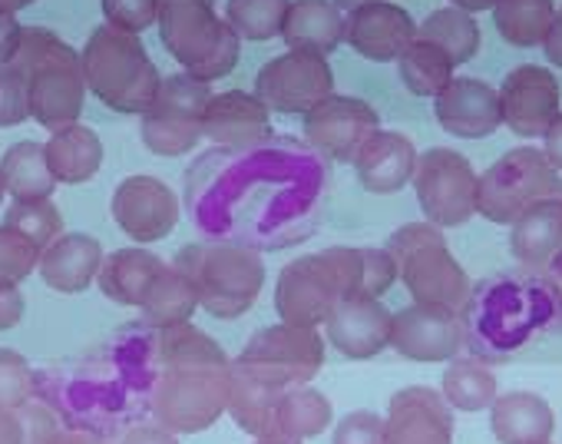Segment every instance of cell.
I'll list each match as a JSON object with an SVG mask.
<instances>
[{"label":"cell","mask_w":562,"mask_h":444,"mask_svg":"<svg viewBox=\"0 0 562 444\" xmlns=\"http://www.w3.org/2000/svg\"><path fill=\"white\" fill-rule=\"evenodd\" d=\"M271 136V110L248 90H222L212 93L205 110V140L241 153L268 143Z\"/></svg>","instance_id":"21"},{"label":"cell","mask_w":562,"mask_h":444,"mask_svg":"<svg viewBox=\"0 0 562 444\" xmlns=\"http://www.w3.org/2000/svg\"><path fill=\"white\" fill-rule=\"evenodd\" d=\"M381 130L378 110L361 97L331 93L305 113V140L335 163H355L361 146Z\"/></svg>","instance_id":"14"},{"label":"cell","mask_w":562,"mask_h":444,"mask_svg":"<svg viewBox=\"0 0 562 444\" xmlns=\"http://www.w3.org/2000/svg\"><path fill=\"white\" fill-rule=\"evenodd\" d=\"M24 309H27V302H24L21 286L18 282H0V332L18 329L21 319H24Z\"/></svg>","instance_id":"47"},{"label":"cell","mask_w":562,"mask_h":444,"mask_svg":"<svg viewBox=\"0 0 562 444\" xmlns=\"http://www.w3.org/2000/svg\"><path fill=\"white\" fill-rule=\"evenodd\" d=\"M549 444H552V441H549Z\"/></svg>","instance_id":"61"},{"label":"cell","mask_w":562,"mask_h":444,"mask_svg":"<svg viewBox=\"0 0 562 444\" xmlns=\"http://www.w3.org/2000/svg\"><path fill=\"white\" fill-rule=\"evenodd\" d=\"M4 226L18 230L34 246L47 249L54 240L64 236V215L54 206V199H21V202H11V209L4 215Z\"/></svg>","instance_id":"39"},{"label":"cell","mask_w":562,"mask_h":444,"mask_svg":"<svg viewBox=\"0 0 562 444\" xmlns=\"http://www.w3.org/2000/svg\"><path fill=\"white\" fill-rule=\"evenodd\" d=\"M103 24L143 34L159 24V0H103Z\"/></svg>","instance_id":"43"},{"label":"cell","mask_w":562,"mask_h":444,"mask_svg":"<svg viewBox=\"0 0 562 444\" xmlns=\"http://www.w3.org/2000/svg\"><path fill=\"white\" fill-rule=\"evenodd\" d=\"M4 196H8V189H4V179H0V202H4Z\"/></svg>","instance_id":"59"},{"label":"cell","mask_w":562,"mask_h":444,"mask_svg":"<svg viewBox=\"0 0 562 444\" xmlns=\"http://www.w3.org/2000/svg\"><path fill=\"white\" fill-rule=\"evenodd\" d=\"M41 246L11 226H0V282H24L41 266Z\"/></svg>","instance_id":"41"},{"label":"cell","mask_w":562,"mask_h":444,"mask_svg":"<svg viewBox=\"0 0 562 444\" xmlns=\"http://www.w3.org/2000/svg\"><path fill=\"white\" fill-rule=\"evenodd\" d=\"M509 253L519 266L549 269L562 259V196L532 202L509 226Z\"/></svg>","instance_id":"25"},{"label":"cell","mask_w":562,"mask_h":444,"mask_svg":"<svg viewBox=\"0 0 562 444\" xmlns=\"http://www.w3.org/2000/svg\"><path fill=\"white\" fill-rule=\"evenodd\" d=\"M212 87L186 70L162 77L153 107L139 116V136L156 156H186L205 140V110Z\"/></svg>","instance_id":"8"},{"label":"cell","mask_w":562,"mask_h":444,"mask_svg":"<svg viewBox=\"0 0 562 444\" xmlns=\"http://www.w3.org/2000/svg\"><path fill=\"white\" fill-rule=\"evenodd\" d=\"M228 414L232 421L251 434V437H268L274 434V411H278V398L285 391V385L274 381L271 375H265L255 365L245 362H232L228 368Z\"/></svg>","instance_id":"24"},{"label":"cell","mask_w":562,"mask_h":444,"mask_svg":"<svg viewBox=\"0 0 562 444\" xmlns=\"http://www.w3.org/2000/svg\"><path fill=\"white\" fill-rule=\"evenodd\" d=\"M490 431L499 444H549L555 414L536 391H506L490 408Z\"/></svg>","instance_id":"26"},{"label":"cell","mask_w":562,"mask_h":444,"mask_svg":"<svg viewBox=\"0 0 562 444\" xmlns=\"http://www.w3.org/2000/svg\"><path fill=\"white\" fill-rule=\"evenodd\" d=\"M391 348L407 362H450L463 348V322L460 312L434 309V306H407L394 312Z\"/></svg>","instance_id":"16"},{"label":"cell","mask_w":562,"mask_h":444,"mask_svg":"<svg viewBox=\"0 0 562 444\" xmlns=\"http://www.w3.org/2000/svg\"><path fill=\"white\" fill-rule=\"evenodd\" d=\"M292 0H228L225 4V24L241 37V41H274L285 31Z\"/></svg>","instance_id":"38"},{"label":"cell","mask_w":562,"mask_h":444,"mask_svg":"<svg viewBox=\"0 0 562 444\" xmlns=\"http://www.w3.org/2000/svg\"><path fill=\"white\" fill-rule=\"evenodd\" d=\"M44 149H47V163H50L57 182H64V186L90 182L103 166V140L97 136V130H90L83 123L50 133Z\"/></svg>","instance_id":"29"},{"label":"cell","mask_w":562,"mask_h":444,"mask_svg":"<svg viewBox=\"0 0 562 444\" xmlns=\"http://www.w3.org/2000/svg\"><path fill=\"white\" fill-rule=\"evenodd\" d=\"M0 179H4V189L14 202L50 199L54 189L60 186L47 163L44 143H34V140H21V143L8 146V153L0 156Z\"/></svg>","instance_id":"30"},{"label":"cell","mask_w":562,"mask_h":444,"mask_svg":"<svg viewBox=\"0 0 562 444\" xmlns=\"http://www.w3.org/2000/svg\"><path fill=\"white\" fill-rule=\"evenodd\" d=\"M555 189L559 173L546 153L539 146H516L480 173L476 212L490 222H499V226H513L532 202L555 196Z\"/></svg>","instance_id":"7"},{"label":"cell","mask_w":562,"mask_h":444,"mask_svg":"<svg viewBox=\"0 0 562 444\" xmlns=\"http://www.w3.org/2000/svg\"><path fill=\"white\" fill-rule=\"evenodd\" d=\"M31 120V87L27 77L11 64L0 67V130L21 126Z\"/></svg>","instance_id":"42"},{"label":"cell","mask_w":562,"mask_h":444,"mask_svg":"<svg viewBox=\"0 0 562 444\" xmlns=\"http://www.w3.org/2000/svg\"><path fill=\"white\" fill-rule=\"evenodd\" d=\"M156 27L172 60L205 84L228 77L241 57V37L218 18L215 0H159Z\"/></svg>","instance_id":"5"},{"label":"cell","mask_w":562,"mask_h":444,"mask_svg":"<svg viewBox=\"0 0 562 444\" xmlns=\"http://www.w3.org/2000/svg\"><path fill=\"white\" fill-rule=\"evenodd\" d=\"M271 113H308L335 93V74L328 57L285 51L261 64L251 90Z\"/></svg>","instance_id":"12"},{"label":"cell","mask_w":562,"mask_h":444,"mask_svg":"<svg viewBox=\"0 0 562 444\" xmlns=\"http://www.w3.org/2000/svg\"><path fill=\"white\" fill-rule=\"evenodd\" d=\"M113 222L136 246L166 240L179 226V196L156 176H126L113 192Z\"/></svg>","instance_id":"13"},{"label":"cell","mask_w":562,"mask_h":444,"mask_svg":"<svg viewBox=\"0 0 562 444\" xmlns=\"http://www.w3.org/2000/svg\"><path fill=\"white\" fill-rule=\"evenodd\" d=\"M493 4L496 0H450V8H460V11H467V14H480V11H493Z\"/></svg>","instance_id":"54"},{"label":"cell","mask_w":562,"mask_h":444,"mask_svg":"<svg viewBox=\"0 0 562 444\" xmlns=\"http://www.w3.org/2000/svg\"><path fill=\"white\" fill-rule=\"evenodd\" d=\"M549 269L555 273V282H559V292H562V259H555V263H552Z\"/></svg>","instance_id":"58"},{"label":"cell","mask_w":562,"mask_h":444,"mask_svg":"<svg viewBox=\"0 0 562 444\" xmlns=\"http://www.w3.org/2000/svg\"><path fill=\"white\" fill-rule=\"evenodd\" d=\"M120 444H182V441H179L176 431L162 428L159 421H149V424H133V428L120 437Z\"/></svg>","instance_id":"49"},{"label":"cell","mask_w":562,"mask_h":444,"mask_svg":"<svg viewBox=\"0 0 562 444\" xmlns=\"http://www.w3.org/2000/svg\"><path fill=\"white\" fill-rule=\"evenodd\" d=\"M440 395L453 411H490L493 401L499 398V381L496 375L480 362V358H450L447 371L440 378Z\"/></svg>","instance_id":"34"},{"label":"cell","mask_w":562,"mask_h":444,"mask_svg":"<svg viewBox=\"0 0 562 444\" xmlns=\"http://www.w3.org/2000/svg\"><path fill=\"white\" fill-rule=\"evenodd\" d=\"M50 444H110L103 434H97V431H80V428H74V431H60Z\"/></svg>","instance_id":"53"},{"label":"cell","mask_w":562,"mask_h":444,"mask_svg":"<svg viewBox=\"0 0 562 444\" xmlns=\"http://www.w3.org/2000/svg\"><path fill=\"white\" fill-rule=\"evenodd\" d=\"M387 444H453V408L437 388L411 385L387 404Z\"/></svg>","instance_id":"19"},{"label":"cell","mask_w":562,"mask_h":444,"mask_svg":"<svg viewBox=\"0 0 562 444\" xmlns=\"http://www.w3.org/2000/svg\"><path fill=\"white\" fill-rule=\"evenodd\" d=\"M434 116L440 130L457 140H483L503 126L499 87L476 77H453L434 97Z\"/></svg>","instance_id":"17"},{"label":"cell","mask_w":562,"mask_h":444,"mask_svg":"<svg viewBox=\"0 0 562 444\" xmlns=\"http://www.w3.org/2000/svg\"><path fill=\"white\" fill-rule=\"evenodd\" d=\"M335 408L325 391L315 385H289L278 398L274 411V434L292 437V441H308L318 437L331 428Z\"/></svg>","instance_id":"31"},{"label":"cell","mask_w":562,"mask_h":444,"mask_svg":"<svg viewBox=\"0 0 562 444\" xmlns=\"http://www.w3.org/2000/svg\"><path fill=\"white\" fill-rule=\"evenodd\" d=\"M417 37H420V27L414 24V18L401 4H391V0H374V4H364L348 14L345 44L374 64L401 60V54Z\"/></svg>","instance_id":"20"},{"label":"cell","mask_w":562,"mask_h":444,"mask_svg":"<svg viewBox=\"0 0 562 444\" xmlns=\"http://www.w3.org/2000/svg\"><path fill=\"white\" fill-rule=\"evenodd\" d=\"M34 0H0V11H8V14H18L24 8H31Z\"/></svg>","instance_id":"55"},{"label":"cell","mask_w":562,"mask_h":444,"mask_svg":"<svg viewBox=\"0 0 562 444\" xmlns=\"http://www.w3.org/2000/svg\"><path fill=\"white\" fill-rule=\"evenodd\" d=\"M555 21V0H496L493 24L509 47H542Z\"/></svg>","instance_id":"35"},{"label":"cell","mask_w":562,"mask_h":444,"mask_svg":"<svg viewBox=\"0 0 562 444\" xmlns=\"http://www.w3.org/2000/svg\"><path fill=\"white\" fill-rule=\"evenodd\" d=\"M14 67L31 87V120H37L47 133L80 123L90 87L83 57L67 41L47 27H24Z\"/></svg>","instance_id":"2"},{"label":"cell","mask_w":562,"mask_h":444,"mask_svg":"<svg viewBox=\"0 0 562 444\" xmlns=\"http://www.w3.org/2000/svg\"><path fill=\"white\" fill-rule=\"evenodd\" d=\"M420 41L437 44L460 67V64H470L480 51V24L473 14L447 4L420 24Z\"/></svg>","instance_id":"36"},{"label":"cell","mask_w":562,"mask_h":444,"mask_svg":"<svg viewBox=\"0 0 562 444\" xmlns=\"http://www.w3.org/2000/svg\"><path fill=\"white\" fill-rule=\"evenodd\" d=\"M391 325H394V315L387 312V306L374 296L358 292L338 302L322 329L345 358L368 362V358H378L384 348H391Z\"/></svg>","instance_id":"18"},{"label":"cell","mask_w":562,"mask_h":444,"mask_svg":"<svg viewBox=\"0 0 562 444\" xmlns=\"http://www.w3.org/2000/svg\"><path fill=\"white\" fill-rule=\"evenodd\" d=\"M335 4L341 8V11H358V8H364V4H374V0H335Z\"/></svg>","instance_id":"57"},{"label":"cell","mask_w":562,"mask_h":444,"mask_svg":"<svg viewBox=\"0 0 562 444\" xmlns=\"http://www.w3.org/2000/svg\"><path fill=\"white\" fill-rule=\"evenodd\" d=\"M255 444H305V441H292V437H281V434H268V437H255Z\"/></svg>","instance_id":"56"},{"label":"cell","mask_w":562,"mask_h":444,"mask_svg":"<svg viewBox=\"0 0 562 444\" xmlns=\"http://www.w3.org/2000/svg\"><path fill=\"white\" fill-rule=\"evenodd\" d=\"M139 309H143V315H146L149 325L172 329V325L192 322L195 309H202V306H199V292H195L192 279L182 269L166 266L156 276V282L149 286V292H146V299H143Z\"/></svg>","instance_id":"32"},{"label":"cell","mask_w":562,"mask_h":444,"mask_svg":"<svg viewBox=\"0 0 562 444\" xmlns=\"http://www.w3.org/2000/svg\"><path fill=\"white\" fill-rule=\"evenodd\" d=\"M555 196H562V176H559V189H555Z\"/></svg>","instance_id":"60"},{"label":"cell","mask_w":562,"mask_h":444,"mask_svg":"<svg viewBox=\"0 0 562 444\" xmlns=\"http://www.w3.org/2000/svg\"><path fill=\"white\" fill-rule=\"evenodd\" d=\"M18 414H21L24 441H27V444H50V441L60 434V421H57V414H54L47 404L34 401V398H31Z\"/></svg>","instance_id":"46"},{"label":"cell","mask_w":562,"mask_h":444,"mask_svg":"<svg viewBox=\"0 0 562 444\" xmlns=\"http://www.w3.org/2000/svg\"><path fill=\"white\" fill-rule=\"evenodd\" d=\"M103 259H106V253H103L100 240H93L87 233H64L41 253L37 273L47 282V289H54L60 296H80L97 282Z\"/></svg>","instance_id":"23"},{"label":"cell","mask_w":562,"mask_h":444,"mask_svg":"<svg viewBox=\"0 0 562 444\" xmlns=\"http://www.w3.org/2000/svg\"><path fill=\"white\" fill-rule=\"evenodd\" d=\"M364 292L361 246H331L315 256H299L278 276L274 312L281 322L322 329L338 302Z\"/></svg>","instance_id":"1"},{"label":"cell","mask_w":562,"mask_h":444,"mask_svg":"<svg viewBox=\"0 0 562 444\" xmlns=\"http://www.w3.org/2000/svg\"><path fill=\"white\" fill-rule=\"evenodd\" d=\"M345 31L348 18L335 0H292L281 41L289 44V51L328 57L345 44Z\"/></svg>","instance_id":"27"},{"label":"cell","mask_w":562,"mask_h":444,"mask_svg":"<svg viewBox=\"0 0 562 444\" xmlns=\"http://www.w3.org/2000/svg\"><path fill=\"white\" fill-rule=\"evenodd\" d=\"M325 355H328V338L318 329L278 322L255 332L245 342L238 362L261 368L265 375L289 388V385L315 381V375L325 368Z\"/></svg>","instance_id":"11"},{"label":"cell","mask_w":562,"mask_h":444,"mask_svg":"<svg viewBox=\"0 0 562 444\" xmlns=\"http://www.w3.org/2000/svg\"><path fill=\"white\" fill-rule=\"evenodd\" d=\"M228 368H162L153 418L176 434H199L228 414Z\"/></svg>","instance_id":"9"},{"label":"cell","mask_w":562,"mask_h":444,"mask_svg":"<svg viewBox=\"0 0 562 444\" xmlns=\"http://www.w3.org/2000/svg\"><path fill=\"white\" fill-rule=\"evenodd\" d=\"M24 41V24L18 21V14L0 11V67H11L18 60Z\"/></svg>","instance_id":"48"},{"label":"cell","mask_w":562,"mask_h":444,"mask_svg":"<svg viewBox=\"0 0 562 444\" xmlns=\"http://www.w3.org/2000/svg\"><path fill=\"white\" fill-rule=\"evenodd\" d=\"M80 57H83L87 87L100 103L126 116H143L153 107L162 77L149 51L143 47L139 34H126L103 24L87 37Z\"/></svg>","instance_id":"3"},{"label":"cell","mask_w":562,"mask_h":444,"mask_svg":"<svg viewBox=\"0 0 562 444\" xmlns=\"http://www.w3.org/2000/svg\"><path fill=\"white\" fill-rule=\"evenodd\" d=\"M562 90L549 67L522 64L506 74L499 84L503 126H509L519 140H542L552 120L562 113Z\"/></svg>","instance_id":"15"},{"label":"cell","mask_w":562,"mask_h":444,"mask_svg":"<svg viewBox=\"0 0 562 444\" xmlns=\"http://www.w3.org/2000/svg\"><path fill=\"white\" fill-rule=\"evenodd\" d=\"M542 54L552 67H562V8H555V21L542 41Z\"/></svg>","instance_id":"51"},{"label":"cell","mask_w":562,"mask_h":444,"mask_svg":"<svg viewBox=\"0 0 562 444\" xmlns=\"http://www.w3.org/2000/svg\"><path fill=\"white\" fill-rule=\"evenodd\" d=\"M414 192L427 222L440 230H457L476 215L480 173L463 153L450 146H434L417 156Z\"/></svg>","instance_id":"10"},{"label":"cell","mask_w":562,"mask_h":444,"mask_svg":"<svg viewBox=\"0 0 562 444\" xmlns=\"http://www.w3.org/2000/svg\"><path fill=\"white\" fill-rule=\"evenodd\" d=\"M417 156L420 153L411 136L397 130H378L355 156V173L361 189H368L371 196L401 192L407 182H414Z\"/></svg>","instance_id":"22"},{"label":"cell","mask_w":562,"mask_h":444,"mask_svg":"<svg viewBox=\"0 0 562 444\" xmlns=\"http://www.w3.org/2000/svg\"><path fill=\"white\" fill-rule=\"evenodd\" d=\"M401 80L414 97H437L453 77H457V64L430 41H414L401 60H397Z\"/></svg>","instance_id":"37"},{"label":"cell","mask_w":562,"mask_h":444,"mask_svg":"<svg viewBox=\"0 0 562 444\" xmlns=\"http://www.w3.org/2000/svg\"><path fill=\"white\" fill-rule=\"evenodd\" d=\"M34 398V368L18 348H0V408L21 411Z\"/></svg>","instance_id":"40"},{"label":"cell","mask_w":562,"mask_h":444,"mask_svg":"<svg viewBox=\"0 0 562 444\" xmlns=\"http://www.w3.org/2000/svg\"><path fill=\"white\" fill-rule=\"evenodd\" d=\"M166 269V263L149 253V249H116L103 259V269L97 276L100 292L116 302V306H143L149 286L156 282V276Z\"/></svg>","instance_id":"28"},{"label":"cell","mask_w":562,"mask_h":444,"mask_svg":"<svg viewBox=\"0 0 562 444\" xmlns=\"http://www.w3.org/2000/svg\"><path fill=\"white\" fill-rule=\"evenodd\" d=\"M361 259H364V296L381 299L394 282H401L397 263L387 246H361Z\"/></svg>","instance_id":"45"},{"label":"cell","mask_w":562,"mask_h":444,"mask_svg":"<svg viewBox=\"0 0 562 444\" xmlns=\"http://www.w3.org/2000/svg\"><path fill=\"white\" fill-rule=\"evenodd\" d=\"M387 249L397 263L401 282L417 306L460 312L470 299V276L447 246V236L434 222H407L394 230Z\"/></svg>","instance_id":"6"},{"label":"cell","mask_w":562,"mask_h":444,"mask_svg":"<svg viewBox=\"0 0 562 444\" xmlns=\"http://www.w3.org/2000/svg\"><path fill=\"white\" fill-rule=\"evenodd\" d=\"M156 355L162 368H232V358L225 355V348L212 335L195 329L192 322L159 329Z\"/></svg>","instance_id":"33"},{"label":"cell","mask_w":562,"mask_h":444,"mask_svg":"<svg viewBox=\"0 0 562 444\" xmlns=\"http://www.w3.org/2000/svg\"><path fill=\"white\" fill-rule=\"evenodd\" d=\"M172 266L192 279L199 292V306L215 319L245 315L265 286V263L258 249L238 240L186 246Z\"/></svg>","instance_id":"4"},{"label":"cell","mask_w":562,"mask_h":444,"mask_svg":"<svg viewBox=\"0 0 562 444\" xmlns=\"http://www.w3.org/2000/svg\"><path fill=\"white\" fill-rule=\"evenodd\" d=\"M331 444H387V421L378 411H348L331 434Z\"/></svg>","instance_id":"44"},{"label":"cell","mask_w":562,"mask_h":444,"mask_svg":"<svg viewBox=\"0 0 562 444\" xmlns=\"http://www.w3.org/2000/svg\"><path fill=\"white\" fill-rule=\"evenodd\" d=\"M542 153H546V159L552 163V169L562 176V113L552 120V126L546 130V136H542Z\"/></svg>","instance_id":"50"},{"label":"cell","mask_w":562,"mask_h":444,"mask_svg":"<svg viewBox=\"0 0 562 444\" xmlns=\"http://www.w3.org/2000/svg\"><path fill=\"white\" fill-rule=\"evenodd\" d=\"M0 444H27L21 414L11 411V408H0Z\"/></svg>","instance_id":"52"}]
</instances>
